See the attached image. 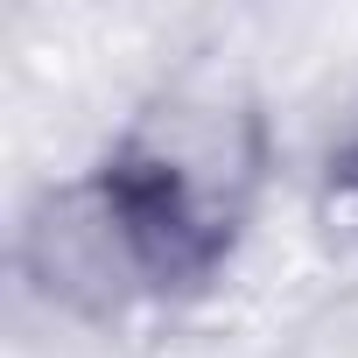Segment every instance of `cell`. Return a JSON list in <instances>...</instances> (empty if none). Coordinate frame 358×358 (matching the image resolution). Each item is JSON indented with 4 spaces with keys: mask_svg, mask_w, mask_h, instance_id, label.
Here are the masks:
<instances>
[{
    "mask_svg": "<svg viewBox=\"0 0 358 358\" xmlns=\"http://www.w3.org/2000/svg\"><path fill=\"white\" fill-rule=\"evenodd\" d=\"M267 183V113L225 64L169 78L106 162L50 197L29 225V274L71 309L113 316L127 302L204 295L246 239Z\"/></svg>",
    "mask_w": 358,
    "mask_h": 358,
    "instance_id": "obj_1",
    "label": "cell"
},
{
    "mask_svg": "<svg viewBox=\"0 0 358 358\" xmlns=\"http://www.w3.org/2000/svg\"><path fill=\"white\" fill-rule=\"evenodd\" d=\"M316 218L330 239L358 246V120H344L323 148V169H316Z\"/></svg>",
    "mask_w": 358,
    "mask_h": 358,
    "instance_id": "obj_2",
    "label": "cell"
}]
</instances>
